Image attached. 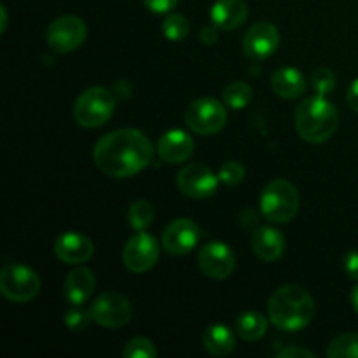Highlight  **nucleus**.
Here are the masks:
<instances>
[{"label":"nucleus","mask_w":358,"mask_h":358,"mask_svg":"<svg viewBox=\"0 0 358 358\" xmlns=\"http://www.w3.org/2000/svg\"><path fill=\"white\" fill-rule=\"evenodd\" d=\"M154 157L152 142L140 129L124 128L107 133L96 142L93 159L108 177L126 178L145 170Z\"/></svg>","instance_id":"obj_1"},{"label":"nucleus","mask_w":358,"mask_h":358,"mask_svg":"<svg viewBox=\"0 0 358 358\" xmlns=\"http://www.w3.org/2000/svg\"><path fill=\"white\" fill-rule=\"evenodd\" d=\"M268 317L275 327L297 332L308 327L315 317L313 297L299 285L280 287L268 303Z\"/></svg>","instance_id":"obj_2"},{"label":"nucleus","mask_w":358,"mask_h":358,"mask_svg":"<svg viewBox=\"0 0 358 358\" xmlns=\"http://www.w3.org/2000/svg\"><path fill=\"white\" fill-rule=\"evenodd\" d=\"M338 108L325 96L306 98L296 108V129L303 140L322 143L331 138L338 129Z\"/></svg>","instance_id":"obj_3"},{"label":"nucleus","mask_w":358,"mask_h":358,"mask_svg":"<svg viewBox=\"0 0 358 358\" xmlns=\"http://www.w3.org/2000/svg\"><path fill=\"white\" fill-rule=\"evenodd\" d=\"M299 210L297 189L287 180H273L261 194V212L266 220L275 224H285L296 217Z\"/></svg>","instance_id":"obj_4"},{"label":"nucleus","mask_w":358,"mask_h":358,"mask_svg":"<svg viewBox=\"0 0 358 358\" xmlns=\"http://www.w3.org/2000/svg\"><path fill=\"white\" fill-rule=\"evenodd\" d=\"M115 98L108 90L94 86L80 93L73 105V119L83 128H98L112 117Z\"/></svg>","instance_id":"obj_5"},{"label":"nucleus","mask_w":358,"mask_h":358,"mask_svg":"<svg viewBox=\"0 0 358 358\" xmlns=\"http://www.w3.org/2000/svg\"><path fill=\"white\" fill-rule=\"evenodd\" d=\"M0 292L13 303H28L41 292V278L23 264H7L0 271Z\"/></svg>","instance_id":"obj_6"},{"label":"nucleus","mask_w":358,"mask_h":358,"mask_svg":"<svg viewBox=\"0 0 358 358\" xmlns=\"http://www.w3.org/2000/svg\"><path fill=\"white\" fill-rule=\"evenodd\" d=\"M226 108L215 98H198L185 110V124L198 135H217L226 126Z\"/></svg>","instance_id":"obj_7"},{"label":"nucleus","mask_w":358,"mask_h":358,"mask_svg":"<svg viewBox=\"0 0 358 358\" xmlns=\"http://www.w3.org/2000/svg\"><path fill=\"white\" fill-rule=\"evenodd\" d=\"M90 310L93 322L108 329L124 327L133 317V308L129 301L115 292H105L98 296Z\"/></svg>","instance_id":"obj_8"},{"label":"nucleus","mask_w":358,"mask_h":358,"mask_svg":"<svg viewBox=\"0 0 358 358\" xmlns=\"http://www.w3.org/2000/svg\"><path fill=\"white\" fill-rule=\"evenodd\" d=\"M87 37V27L80 17H56L48 28V44L56 52H72L84 44Z\"/></svg>","instance_id":"obj_9"},{"label":"nucleus","mask_w":358,"mask_h":358,"mask_svg":"<svg viewBox=\"0 0 358 358\" xmlns=\"http://www.w3.org/2000/svg\"><path fill=\"white\" fill-rule=\"evenodd\" d=\"M219 175L199 163L185 164L177 175V185L182 194L192 199H205L215 194L219 187Z\"/></svg>","instance_id":"obj_10"},{"label":"nucleus","mask_w":358,"mask_h":358,"mask_svg":"<svg viewBox=\"0 0 358 358\" xmlns=\"http://www.w3.org/2000/svg\"><path fill=\"white\" fill-rule=\"evenodd\" d=\"M159 247L152 234L138 231L133 234L122 250V262L131 273H145L156 266Z\"/></svg>","instance_id":"obj_11"},{"label":"nucleus","mask_w":358,"mask_h":358,"mask_svg":"<svg viewBox=\"0 0 358 358\" xmlns=\"http://www.w3.org/2000/svg\"><path fill=\"white\" fill-rule=\"evenodd\" d=\"M198 266L208 278L226 280L236 268V257L229 245L222 241L206 243L198 254Z\"/></svg>","instance_id":"obj_12"},{"label":"nucleus","mask_w":358,"mask_h":358,"mask_svg":"<svg viewBox=\"0 0 358 358\" xmlns=\"http://www.w3.org/2000/svg\"><path fill=\"white\" fill-rule=\"evenodd\" d=\"M163 248L171 255H185L198 245L199 226L191 219H175L163 231Z\"/></svg>","instance_id":"obj_13"},{"label":"nucleus","mask_w":358,"mask_h":358,"mask_svg":"<svg viewBox=\"0 0 358 358\" xmlns=\"http://www.w3.org/2000/svg\"><path fill=\"white\" fill-rule=\"evenodd\" d=\"M280 31L268 21L255 23L243 37V51L250 59H266L278 49Z\"/></svg>","instance_id":"obj_14"},{"label":"nucleus","mask_w":358,"mask_h":358,"mask_svg":"<svg viewBox=\"0 0 358 358\" xmlns=\"http://www.w3.org/2000/svg\"><path fill=\"white\" fill-rule=\"evenodd\" d=\"M94 247L91 240L76 231L62 233L55 241V254L65 264H84L93 257Z\"/></svg>","instance_id":"obj_15"},{"label":"nucleus","mask_w":358,"mask_h":358,"mask_svg":"<svg viewBox=\"0 0 358 358\" xmlns=\"http://www.w3.org/2000/svg\"><path fill=\"white\" fill-rule=\"evenodd\" d=\"M192 152H194V140L182 129H170L163 133L157 142V154L164 163H184L192 156Z\"/></svg>","instance_id":"obj_16"},{"label":"nucleus","mask_w":358,"mask_h":358,"mask_svg":"<svg viewBox=\"0 0 358 358\" xmlns=\"http://www.w3.org/2000/svg\"><path fill=\"white\" fill-rule=\"evenodd\" d=\"M252 250L261 261L275 262L285 252V238L275 227H257L252 233Z\"/></svg>","instance_id":"obj_17"},{"label":"nucleus","mask_w":358,"mask_h":358,"mask_svg":"<svg viewBox=\"0 0 358 358\" xmlns=\"http://www.w3.org/2000/svg\"><path fill=\"white\" fill-rule=\"evenodd\" d=\"M248 16V7L243 0H217L210 9L212 23L220 30H236L245 23Z\"/></svg>","instance_id":"obj_18"},{"label":"nucleus","mask_w":358,"mask_h":358,"mask_svg":"<svg viewBox=\"0 0 358 358\" xmlns=\"http://www.w3.org/2000/svg\"><path fill=\"white\" fill-rule=\"evenodd\" d=\"M96 280L91 269L76 268L65 280V297L72 306H83L94 292Z\"/></svg>","instance_id":"obj_19"},{"label":"nucleus","mask_w":358,"mask_h":358,"mask_svg":"<svg viewBox=\"0 0 358 358\" xmlns=\"http://www.w3.org/2000/svg\"><path fill=\"white\" fill-rule=\"evenodd\" d=\"M271 87L275 94L285 100H296L306 90V79L303 73L292 66H282L271 77Z\"/></svg>","instance_id":"obj_20"},{"label":"nucleus","mask_w":358,"mask_h":358,"mask_svg":"<svg viewBox=\"0 0 358 358\" xmlns=\"http://www.w3.org/2000/svg\"><path fill=\"white\" fill-rule=\"evenodd\" d=\"M203 346L208 353L215 357H226L236 346V339L234 334L231 332V329H227L226 325H210L203 332Z\"/></svg>","instance_id":"obj_21"},{"label":"nucleus","mask_w":358,"mask_h":358,"mask_svg":"<svg viewBox=\"0 0 358 358\" xmlns=\"http://www.w3.org/2000/svg\"><path fill=\"white\" fill-rule=\"evenodd\" d=\"M268 331V320L257 311H245L236 320V332L243 341H257Z\"/></svg>","instance_id":"obj_22"},{"label":"nucleus","mask_w":358,"mask_h":358,"mask_svg":"<svg viewBox=\"0 0 358 358\" xmlns=\"http://www.w3.org/2000/svg\"><path fill=\"white\" fill-rule=\"evenodd\" d=\"M329 358H358V334L346 332L332 339L327 346Z\"/></svg>","instance_id":"obj_23"},{"label":"nucleus","mask_w":358,"mask_h":358,"mask_svg":"<svg viewBox=\"0 0 358 358\" xmlns=\"http://www.w3.org/2000/svg\"><path fill=\"white\" fill-rule=\"evenodd\" d=\"M254 96V91L243 80H236V83H231L229 86L224 90V101H226L227 107L234 108V110H240L245 108L252 101Z\"/></svg>","instance_id":"obj_24"},{"label":"nucleus","mask_w":358,"mask_h":358,"mask_svg":"<svg viewBox=\"0 0 358 358\" xmlns=\"http://www.w3.org/2000/svg\"><path fill=\"white\" fill-rule=\"evenodd\" d=\"M154 219V208L149 201L145 199H138V201L131 203L128 210V220L129 226L135 231H145L147 227L152 224Z\"/></svg>","instance_id":"obj_25"},{"label":"nucleus","mask_w":358,"mask_h":358,"mask_svg":"<svg viewBox=\"0 0 358 358\" xmlns=\"http://www.w3.org/2000/svg\"><path fill=\"white\" fill-rule=\"evenodd\" d=\"M189 31H191V24H189L187 17L182 16V14H170L163 21V34L168 41H184Z\"/></svg>","instance_id":"obj_26"},{"label":"nucleus","mask_w":358,"mask_h":358,"mask_svg":"<svg viewBox=\"0 0 358 358\" xmlns=\"http://www.w3.org/2000/svg\"><path fill=\"white\" fill-rule=\"evenodd\" d=\"M311 87H313L315 93L318 96H325V94L332 93L336 87V76L331 69H325V66H318L311 73Z\"/></svg>","instance_id":"obj_27"},{"label":"nucleus","mask_w":358,"mask_h":358,"mask_svg":"<svg viewBox=\"0 0 358 358\" xmlns=\"http://www.w3.org/2000/svg\"><path fill=\"white\" fill-rule=\"evenodd\" d=\"M156 346L152 341L145 338H135L124 346L122 357L124 358H154L156 357Z\"/></svg>","instance_id":"obj_28"},{"label":"nucleus","mask_w":358,"mask_h":358,"mask_svg":"<svg viewBox=\"0 0 358 358\" xmlns=\"http://www.w3.org/2000/svg\"><path fill=\"white\" fill-rule=\"evenodd\" d=\"M91 320H93L91 310H86V308L73 306L72 310H69L65 313V325L73 332H80L84 329H87Z\"/></svg>","instance_id":"obj_29"},{"label":"nucleus","mask_w":358,"mask_h":358,"mask_svg":"<svg viewBox=\"0 0 358 358\" xmlns=\"http://www.w3.org/2000/svg\"><path fill=\"white\" fill-rule=\"evenodd\" d=\"M245 168L236 161H227L220 166L219 170V180L226 185H236L243 180Z\"/></svg>","instance_id":"obj_30"},{"label":"nucleus","mask_w":358,"mask_h":358,"mask_svg":"<svg viewBox=\"0 0 358 358\" xmlns=\"http://www.w3.org/2000/svg\"><path fill=\"white\" fill-rule=\"evenodd\" d=\"M147 6V9L150 13H156V14H164V13H170L175 6L178 3V0H143Z\"/></svg>","instance_id":"obj_31"},{"label":"nucleus","mask_w":358,"mask_h":358,"mask_svg":"<svg viewBox=\"0 0 358 358\" xmlns=\"http://www.w3.org/2000/svg\"><path fill=\"white\" fill-rule=\"evenodd\" d=\"M343 266H345L346 275L350 276L352 280H357L358 282V252L352 250L345 255L343 259Z\"/></svg>","instance_id":"obj_32"},{"label":"nucleus","mask_w":358,"mask_h":358,"mask_svg":"<svg viewBox=\"0 0 358 358\" xmlns=\"http://www.w3.org/2000/svg\"><path fill=\"white\" fill-rule=\"evenodd\" d=\"M278 357H283V358H315L313 352H310V350L306 348H292V346H289V348H283L278 352Z\"/></svg>","instance_id":"obj_33"},{"label":"nucleus","mask_w":358,"mask_h":358,"mask_svg":"<svg viewBox=\"0 0 358 358\" xmlns=\"http://www.w3.org/2000/svg\"><path fill=\"white\" fill-rule=\"evenodd\" d=\"M346 101H348V105L353 110L358 112V77L350 84L348 93H346Z\"/></svg>","instance_id":"obj_34"},{"label":"nucleus","mask_w":358,"mask_h":358,"mask_svg":"<svg viewBox=\"0 0 358 358\" xmlns=\"http://www.w3.org/2000/svg\"><path fill=\"white\" fill-rule=\"evenodd\" d=\"M217 27L213 24V27H205L201 31H199V38H201V42H205V44H213V42L217 41Z\"/></svg>","instance_id":"obj_35"},{"label":"nucleus","mask_w":358,"mask_h":358,"mask_svg":"<svg viewBox=\"0 0 358 358\" xmlns=\"http://www.w3.org/2000/svg\"><path fill=\"white\" fill-rule=\"evenodd\" d=\"M350 299H352V306H353V310H355L357 313H358V283H357L355 287H353L352 296H350Z\"/></svg>","instance_id":"obj_36"},{"label":"nucleus","mask_w":358,"mask_h":358,"mask_svg":"<svg viewBox=\"0 0 358 358\" xmlns=\"http://www.w3.org/2000/svg\"><path fill=\"white\" fill-rule=\"evenodd\" d=\"M0 14H2V23H0V31H3L6 30V27H7V9L6 7H0Z\"/></svg>","instance_id":"obj_37"}]
</instances>
